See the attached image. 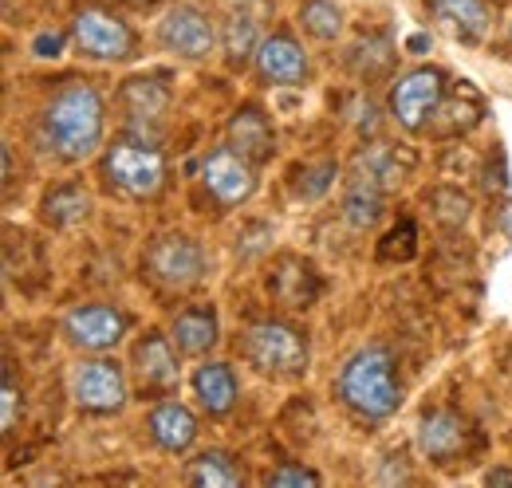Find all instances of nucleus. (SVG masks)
Returning <instances> with one entry per match:
<instances>
[{
	"instance_id": "bb28decb",
	"label": "nucleus",
	"mask_w": 512,
	"mask_h": 488,
	"mask_svg": "<svg viewBox=\"0 0 512 488\" xmlns=\"http://www.w3.org/2000/svg\"><path fill=\"white\" fill-rule=\"evenodd\" d=\"M260 48V40H256V24L249 16H229L225 20V52H229V60L241 63L249 52Z\"/></svg>"
},
{
	"instance_id": "20e7f679",
	"label": "nucleus",
	"mask_w": 512,
	"mask_h": 488,
	"mask_svg": "<svg viewBox=\"0 0 512 488\" xmlns=\"http://www.w3.org/2000/svg\"><path fill=\"white\" fill-rule=\"evenodd\" d=\"M103 174L130 197H154L166 182V162L146 142H115L103 158Z\"/></svg>"
},
{
	"instance_id": "f704fd0d",
	"label": "nucleus",
	"mask_w": 512,
	"mask_h": 488,
	"mask_svg": "<svg viewBox=\"0 0 512 488\" xmlns=\"http://www.w3.org/2000/svg\"><path fill=\"white\" fill-rule=\"evenodd\" d=\"M426 44H430L426 36H410V44H406V48H410V52H426Z\"/></svg>"
},
{
	"instance_id": "a211bd4d",
	"label": "nucleus",
	"mask_w": 512,
	"mask_h": 488,
	"mask_svg": "<svg viewBox=\"0 0 512 488\" xmlns=\"http://www.w3.org/2000/svg\"><path fill=\"white\" fill-rule=\"evenodd\" d=\"M193 394L213 418H221L237 402V378L225 363H205L197 366V374H193Z\"/></svg>"
},
{
	"instance_id": "412c9836",
	"label": "nucleus",
	"mask_w": 512,
	"mask_h": 488,
	"mask_svg": "<svg viewBox=\"0 0 512 488\" xmlns=\"http://www.w3.org/2000/svg\"><path fill=\"white\" fill-rule=\"evenodd\" d=\"M174 343L186 355H205L217 343V315H213V307H186L174 319Z\"/></svg>"
},
{
	"instance_id": "a878e982",
	"label": "nucleus",
	"mask_w": 512,
	"mask_h": 488,
	"mask_svg": "<svg viewBox=\"0 0 512 488\" xmlns=\"http://www.w3.org/2000/svg\"><path fill=\"white\" fill-rule=\"evenodd\" d=\"M300 24L316 36V40H335L343 32V12L331 0H308L300 8Z\"/></svg>"
},
{
	"instance_id": "cd10ccee",
	"label": "nucleus",
	"mask_w": 512,
	"mask_h": 488,
	"mask_svg": "<svg viewBox=\"0 0 512 488\" xmlns=\"http://www.w3.org/2000/svg\"><path fill=\"white\" fill-rule=\"evenodd\" d=\"M414 237H418V229L410 225V221H402L398 229H390L386 233V241H383V256L386 260H406V256H414Z\"/></svg>"
},
{
	"instance_id": "1a4fd4ad",
	"label": "nucleus",
	"mask_w": 512,
	"mask_h": 488,
	"mask_svg": "<svg viewBox=\"0 0 512 488\" xmlns=\"http://www.w3.org/2000/svg\"><path fill=\"white\" fill-rule=\"evenodd\" d=\"M158 44H162L166 52L182 56V60L197 63L217 48V32H213V24H209L205 12H197L190 4H178V8H170V12L162 16V24H158Z\"/></svg>"
},
{
	"instance_id": "dca6fc26",
	"label": "nucleus",
	"mask_w": 512,
	"mask_h": 488,
	"mask_svg": "<svg viewBox=\"0 0 512 488\" xmlns=\"http://www.w3.org/2000/svg\"><path fill=\"white\" fill-rule=\"evenodd\" d=\"M150 437L166 453H186L193 441H197V418H193L182 402H162L150 414Z\"/></svg>"
},
{
	"instance_id": "f3484780",
	"label": "nucleus",
	"mask_w": 512,
	"mask_h": 488,
	"mask_svg": "<svg viewBox=\"0 0 512 488\" xmlns=\"http://www.w3.org/2000/svg\"><path fill=\"white\" fill-rule=\"evenodd\" d=\"M383 189L386 185L359 166V174L347 185V197H343V217L351 229H371L379 217H383Z\"/></svg>"
},
{
	"instance_id": "0eeeda50",
	"label": "nucleus",
	"mask_w": 512,
	"mask_h": 488,
	"mask_svg": "<svg viewBox=\"0 0 512 488\" xmlns=\"http://www.w3.org/2000/svg\"><path fill=\"white\" fill-rule=\"evenodd\" d=\"M71 398L91 410V414H111V410H123L127 402V374L115 359H91V363H79L71 374Z\"/></svg>"
},
{
	"instance_id": "72a5a7b5",
	"label": "nucleus",
	"mask_w": 512,
	"mask_h": 488,
	"mask_svg": "<svg viewBox=\"0 0 512 488\" xmlns=\"http://www.w3.org/2000/svg\"><path fill=\"white\" fill-rule=\"evenodd\" d=\"M485 485H512V473L509 469H493V473L485 477Z\"/></svg>"
},
{
	"instance_id": "b1692460",
	"label": "nucleus",
	"mask_w": 512,
	"mask_h": 488,
	"mask_svg": "<svg viewBox=\"0 0 512 488\" xmlns=\"http://www.w3.org/2000/svg\"><path fill=\"white\" fill-rule=\"evenodd\" d=\"M190 481L201 488H233V485H241V469L233 465L229 453L209 449V453H201L197 461H190Z\"/></svg>"
},
{
	"instance_id": "2eb2a0df",
	"label": "nucleus",
	"mask_w": 512,
	"mask_h": 488,
	"mask_svg": "<svg viewBox=\"0 0 512 488\" xmlns=\"http://www.w3.org/2000/svg\"><path fill=\"white\" fill-rule=\"evenodd\" d=\"M229 146H233L241 158H249V162L272 158L276 134H272L268 115H264L260 107H241V111L233 115V122H229Z\"/></svg>"
},
{
	"instance_id": "473e14b6",
	"label": "nucleus",
	"mask_w": 512,
	"mask_h": 488,
	"mask_svg": "<svg viewBox=\"0 0 512 488\" xmlns=\"http://www.w3.org/2000/svg\"><path fill=\"white\" fill-rule=\"evenodd\" d=\"M60 48H64V40H60L56 32H52V36H48V32H44V36H36V44H32V52H36V56H60Z\"/></svg>"
},
{
	"instance_id": "c85d7f7f",
	"label": "nucleus",
	"mask_w": 512,
	"mask_h": 488,
	"mask_svg": "<svg viewBox=\"0 0 512 488\" xmlns=\"http://www.w3.org/2000/svg\"><path fill=\"white\" fill-rule=\"evenodd\" d=\"M304 178H308V182L296 185V193L312 201V197H320V193H327V185H331V178H335V162H320V166L304 170Z\"/></svg>"
},
{
	"instance_id": "5701e85b",
	"label": "nucleus",
	"mask_w": 512,
	"mask_h": 488,
	"mask_svg": "<svg viewBox=\"0 0 512 488\" xmlns=\"http://www.w3.org/2000/svg\"><path fill=\"white\" fill-rule=\"evenodd\" d=\"M91 213V197L83 185H60L44 197V221L56 229H71Z\"/></svg>"
},
{
	"instance_id": "c9c22d12",
	"label": "nucleus",
	"mask_w": 512,
	"mask_h": 488,
	"mask_svg": "<svg viewBox=\"0 0 512 488\" xmlns=\"http://www.w3.org/2000/svg\"><path fill=\"white\" fill-rule=\"evenodd\" d=\"M509 32H512V28H509Z\"/></svg>"
},
{
	"instance_id": "f257e3e1",
	"label": "nucleus",
	"mask_w": 512,
	"mask_h": 488,
	"mask_svg": "<svg viewBox=\"0 0 512 488\" xmlns=\"http://www.w3.org/2000/svg\"><path fill=\"white\" fill-rule=\"evenodd\" d=\"M40 138L44 146L64 158L83 162L103 142V99L91 83H67L52 95V103L40 115Z\"/></svg>"
},
{
	"instance_id": "39448f33",
	"label": "nucleus",
	"mask_w": 512,
	"mask_h": 488,
	"mask_svg": "<svg viewBox=\"0 0 512 488\" xmlns=\"http://www.w3.org/2000/svg\"><path fill=\"white\" fill-rule=\"evenodd\" d=\"M146 272H150V280H158L170 292H190L205 276V256H201L197 241L182 237V233H166L146 248Z\"/></svg>"
},
{
	"instance_id": "6e6552de",
	"label": "nucleus",
	"mask_w": 512,
	"mask_h": 488,
	"mask_svg": "<svg viewBox=\"0 0 512 488\" xmlns=\"http://www.w3.org/2000/svg\"><path fill=\"white\" fill-rule=\"evenodd\" d=\"M75 44L91 60H130L134 56V32L103 8L75 12Z\"/></svg>"
},
{
	"instance_id": "4be33fe9",
	"label": "nucleus",
	"mask_w": 512,
	"mask_h": 488,
	"mask_svg": "<svg viewBox=\"0 0 512 488\" xmlns=\"http://www.w3.org/2000/svg\"><path fill=\"white\" fill-rule=\"evenodd\" d=\"M434 12L446 20L461 40H469V44H477V40L489 32L485 0H434Z\"/></svg>"
},
{
	"instance_id": "2f4dec72",
	"label": "nucleus",
	"mask_w": 512,
	"mask_h": 488,
	"mask_svg": "<svg viewBox=\"0 0 512 488\" xmlns=\"http://www.w3.org/2000/svg\"><path fill=\"white\" fill-rule=\"evenodd\" d=\"M434 201L449 205V209H442V217H446V221H465V209H469V201H465V197H457V193H446V189H442Z\"/></svg>"
},
{
	"instance_id": "f03ea898",
	"label": "nucleus",
	"mask_w": 512,
	"mask_h": 488,
	"mask_svg": "<svg viewBox=\"0 0 512 488\" xmlns=\"http://www.w3.org/2000/svg\"><path fill=\"white\" fill-rule=\"evenodd\" d=\"M339 398L363 418H390L402 402V390L394 378V359L383 347H367V351L351 355L343 374H339Z\"/></svg>"
},
{
	"instance_id": "4468645a",
	"label": "nucleus",
	"mask_w": 512,
	"mask_h": 488,
	"mask_svg": "<svg viewBox=\"0 0 512 488\" xmlns=\"http://www.w3.org/2000/svg\"><path fill=\"white\" fill-rule=\"evenodd\" d=\"M134 370H138V382L142 390H158V394H170L178 386V359L166 343V335L150 331L146 339L134 343Z\"/></svg>"
},
{
	"instance_id": "7ed1b4c3",
	"label": "nucleus",
	"mask_w": 512,
	"mask_h": 488,
	"mask_svg": "<svg viewBox=\"0 0 512 488\" xmlns=\"http://www.w3.org/2000/svg\"><path fill=\"white\" fill-rule=\"evenodd\" d=\"M245 355L264 374H300V370H308V359H312L308 339L296 327L276 323V319L253 323L245 331Z\"/></svg>"
},
{
	"instance_id": "393cba45",
	"label": "nucleus",
	"mask_w": 512,
	"mask_h": 488,
	"mask_svg": "<svg viewBox=\"0 0 512 488\" xmlns=\"http://www.w3.org/2000/svg\"><path fill=\"white\" fill-rule=\"evenodd\" d=\"M394 67V52H390V40L386 36H371L363 44H355L351 52V71L363 75V79H375V75H386Z\"/></svg>"
},
{
	"instance_id": "9d476101",
	"label": "nucleus",
	"mask_w": 512,
	"mask_h": 488,
	"mask_svg": "<svg viewBox=\"0 0 512 488\" xmlns=\"http://www.w3.org/2000/svg\"><path fill=\"white\" fill-rule=\"evenodd\" d=\"M201 182H205V189H209L221 205H241V201L253 197V189H256L253 162L241 158L233 146H229V150H213V154L201 162Z\"/></svg>"
},
{
	"instance_id": "f8f14e48",
	"label": "nucleus",
	"mask_w": 512,
	"mask_h": 488,
	"mask_svg": "<svg viewBox=\"0 0 512 488\" xmlns=\"http://www.w3.org/2000/svg\"><path fill=\"white\" fill-rule=\"evenodd\" d=\"M469 445H473V426H469L457 410H434V414H426L422 426H418V449H422L434 465L457 461Z\"/></svg>"
},
{
	"instance_id": "ddd939ff",
	"label": "nucleus",
	"mask_w": 512,
	"mask_h": 488,
	"mask_svg": "<svg viewBox=\"0 0 512 488\" xmlns=\"http://www.w3.org/2000/svg\"><path fill=\"white\" fill-rule=\"evenodd\" d=\"M256 71L272 87H296L308 79V56L292 36H268L256 48Z\"/></svg>"
},
{
	"instance_id": "aec40b11",
	"label": "nucleus",
	"mask_w": 512,
	"mask_h": 488,
	"mask_svg": "<svg viewBox=\"0 0 512 488\" xmlns=\"http://www.w3.org/2000/svg\"><path fill=\"white\" fill-rule=\"evenodd\" d=\"M170 107V95L158 79H130L123 87V115L130 126H146V122H158Z\"/></svg>"
},
{
	"instance_id": "7c9ffc66",
	"label": "nucleus",
	"mask_w": 512,
	"mask_h": 488,
	"mask_svg": "<svg viewBox=\"0 0 512 488\" xmlns=\"http://www.w3.org/2000/svg\"><path fill=\"white\" fill-rule=\"evenodd\" d=\"M4 418H0V426L4 433H12L16 429V414H20V394H16V382H12V370H4Z\"/></svg>"
},
{
	"instance_id": "423d86ee",
	"label": "nucleus",
	"mask_w": 512,
	"mask_h": 488,
	"mask_svg": "<svg viewBox=\"0 0 512 488\" xmlns=\"http://www.w3.org/2000/svg\"><path fill=\"white\" fill-rule=\"evenodd\" d=\"M446 99V75L438 67H418L410 75H402L390 91V111L406 130H422L426 122L438 115Z\"/></svg>"
},
{
	"instance_id": "c756f323",
	"label": "nucleus",
	"mask_w": 512,
	"mask_h": 488,
	"mask_svg": "<svg viewBox=\"0 0 512 488\" xmlns=\"http://www.w3.org/2000/svg\"><path fill=\"white\" fill-rule=\"evenodd\" d=\"M264 485H272V488H280V485H320V473H312V469H296V465H284V469L268 473V477H264Z\"/></svg>"
},
{
	"instance_id": "6ab92c4d",
	"label": "nucleus",
	"mask_w": 512,
	"mask_h": 488,
	"mask_svg": "<svg viewBox=\"0 0 512 488\" xmlns=\"http://www.w3.org/2000/svg\"><path fill=\"white\" fill-rule=\"evenodd\" d=\"M268 288H272V296H276L280 304L308 307L316 300V292H320V280H316V272H312L308 264H300V260H280V272H272Z\"/></svg>"
},
{
	"instance_id": "9b49d317",
	"label": "nucleus",
	"mask_w": 512,
	"mask_h": 488,
	"mask_svg": "<svg viewBox=\"0 0 512 488\" xmlns=\"http://www.w3.org/2000/svg\"><path fill=\"white\" fill-rule=\"evenodd\" d=\"M127 331V319L123 311L107 304H87V307H75L71 315L64 319V335L83 347V351H111Z\"/></svg>"
}]
</instances>
